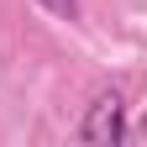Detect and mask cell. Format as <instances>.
<instances>
[{"instance_id": "3", "label": "cell", "mask_w": 147, "mask_h": 147, "mask_svg": "<svg viewBox=\"0 0 147 147\" xmlns=\"http://www.w3.org/2000/svg\"><path fill=\"white\" fill-rule=\"evenodd\" d=\"M137 137H142V142H147V110H142V121H137Z\"/></svg>"}, {"instance_id": "1", "label": "cell", "mask_w": 147, "mask_h": 147, "mask_svg": "<svg viewBox=\"0 0 147 147\" xmlns=\"http://www.w3.org/2000/svg\"><path fill=\"white\" fill-rule=\"evenodd\" d=\"M79 142H89V147H121L126 142V100H121V89H100L89 100L84 121H79Z\"/></svg>"}, {"instance_id": "2", "label": "cell", "mask_w": 147, "mask_h": 147, "mask_svg": "<svg viewBox=\"0 0 147 147\" xmlns=\"http://www.w3.org/2000/svg\"><path fill=\"white\" fill-rule=\"evenodd\" d=\"M42 11H53L58 21H79V0H37Z\"/></svg>"}]
</instances>
